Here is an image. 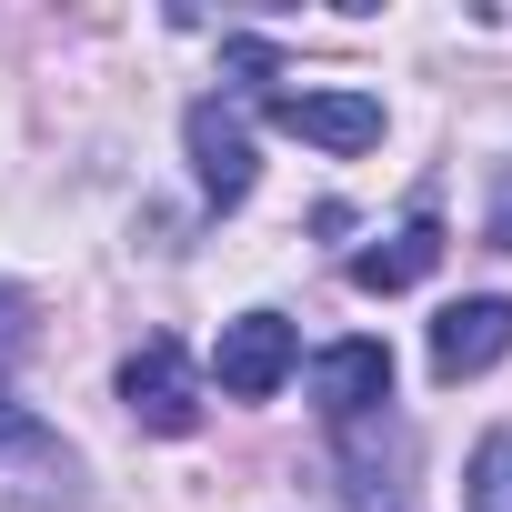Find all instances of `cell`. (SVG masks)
<instances>
[{
    "mask_svg": "<svg viewBox=\"0 0 512 512\" xmlns=\"http://www.w3.org/2000/svg\"><path fill=\"white\" fill-rule=\"evenodd\" d=\"M292 362H302V342H292L282 312H241V322H221V352H211V372H221L231 402H272V392L292 382Z\"/></svg>",
    "mask_w": 512,
    "mask_h": 512,
    "instance_id": "2",
    "label": "cell"
},
{
    "mask_svg": "<svg viewBox=\"0 0 512 512\" xmlns=\"http://www.w3.org/2000/svg\"><path fill=\"white\" fill-rule=\"evenodd\" d=\"M191 171H201V191H211L221 211L251 191L262 161H251V121H241L231 101H191Z\"/></svg>",
    "mask_w": 512,
    "mask_h": 512,
    "instance_id": "6",
    "label": "cell"
},
{
    "mask_svg": "<svg viewBox=\"0 0 512 512\" xmlns=\"http://www.w3.org/2000/svg\"><path fill=\"white\" fill-rule=\"evenodd\" d=\"M492 251H512V181H502V201H492Z\"/></svg>",
    "mask_w": 512,
    "mask_h": 512,
    "instance_id": "11",
    "label": "cell"
},
{
    "mask_svg": "<svg viewBox=\"0 0 512 512\" xmlns=\"http://www.w3.org/2000/svg\"><path fill=\"white\" fill-rule=\"evenodd\" d=\"M31 352V292H0V372Z\"/></svg>",
    "mask_w": 512,
    "mask_h": 512,
    "instance_id": "10",
    "label": "cell"
},
{
    "mask_svg": "<svg viewBox=\"0 0 512 512\" xmlns=\"http://www.w3.org/2000/svg\"><path fill=\"white\" fill-rule=\"evenodd\" d=\"M272 131L292 141H322V151H372L382 141V101L372 91H262Z\"/></svg>",
    "mask_w": 512,
    "mask_h": 512,
    "instance_id": "4",
    "label": "cell"
},
{
    "mask_svg": "<svg viewBox=\"0 0 512 512\" xmlns=\"http://www.w3.org/2000/svg\"><path fill=\"white\" fill-rule=\"evenodd\" d=\"M432 262H442V221H432V211H412V221H402L392 241L352 251V282H362V292H412V282H422Z\"/></svg>",
    "mask_w": 512,
    "mask_h": 512,
    "instance_id": "8",
    "label": "cell"
},
{
    "mask_svg": "<svg viewBox=\"0 0 512 512\" xmlns=\"http://www.w3.org/2000/svg\"><path fill=\"white\" fill-rule=\"evenodd\" d=\"M312 402H322V422L382 412V402H392V352H382V342H332V352L312 362Z\"/></svg>",
    "mask_w": 512,
    "mask_h": 512,
    "instance_id": "7",
    "label": "cell"
},
{
    "mask_svg": "<svg viewBox=\"0 0 512 512\" xmlns=\"http://www.w3.org/2000/svg\"><path fill=\"white\" fill-rule=\"evenodd\" d=\"M81 462L61 452V432L21 402H0V512H71L81 492Z\"/></svg>",
    "mask_w": 512,
    "mask_h": 512,
    "instance_id": "1",
    "label": "cell"
},
{
    "mask_svg": "<svg viewBox=\"0 0 512 512\" xmlns=\"http://www.w3.org/2000/svg\"><path fill=\"white\" fill-rule=\"evenodd\" d=\"M512 352V302L502 292H472V302H452L442 322H432V372L442 382H472V372H492Z\"/></svg>",
    "mask_w": 512,
    "mask_h": 512,
    "instance_id": "5",
    "label": "cell"
},
{
    "mask_svg": "<svg viewBox=\"0 0 512 512\" xmlns=\"http://www.w3.org/2000/svg\"><path fill=\"white\" fill-rule=\"evenodd\" d=\"M121 402L141 432H201V372L181 362V342H141L121 362Z\"/></svg>",
    "mask_w": 512,
    "mask_h": 512,
    "instance_id": "3",
    "label": "cell"
},
{
    "mask_svg": "<svg viewBox=\"0 0 512 512\" xmlns=\"http://www.w3.org/2000/svg\"><path fill=\"white\" fill-rule=\"evenodd\" d=\"M462 502H472V512H512V432H492V442L472 452V472H462Z\"/></svg>",
    "mask_w": 512,
    "mask_h": 512,
    "instance_id": "9",
    "label": "cell"
}]
</instances>
